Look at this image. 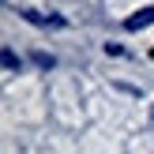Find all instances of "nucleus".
<instances>
[{
  "label": "nucleus",
  "mask_w": 154,
  "mask_h": 154,
  "mask_svg": "<svg viewBox=\"0 0 154 154\" xmlns=\"http://www.w3.org/2000/svg\"><path fill=\"white\" fill-rule=\"evenodd\" d=\"M34 64H38V68H53L57 60H53V57H45V53H34Z\"/></svg>",
  "instance_id": "3"
},
{
  "label": "nucleus",
  "mask_w": 154,
  "mask_h": 154,
  "mask_svg": "<svg viewBox=\"0 0 154 154\" xmlns=\"http://www.w3.org/2000/svg\"><path fill=\"white\" fill-rule=\"evenodd\" d=\"M23 19L38 23V26H64V19H57V15H38V11H19Z\"/></svg>",
  "instance_id": "2"
},
{
  "label": "nucleus",
  "mask_w": 154,
  "mask_h": 154,
  "mask_svg": "<svg viewBox=\"0 0 154 154\" xmlns=\"http://www.w3.org/2000/svg\"><path fill=\"white\" fill-rule=\"evenodd\" d=\"M150 23H154V4L143 8V11H135L132 19H124V30H143V26H150Z\"/></svg>",
  "instance_id": "1"
},
{
  "label": "nucleus",
  "mask_w": 154,
  "mask_h": 154,
  "mask_svg": "<svg viewBox=\"0 0 154 154\" xmlns=\"http://www.w3.org/2000/svg\"><path fill=\"white\" fill-rule=\"evenodd\" d=\"M4 68H11V72H15V68H19V57H15L11 49H4Z\"/></svg>",
  "instance_id": "4"
}]
</instances>
